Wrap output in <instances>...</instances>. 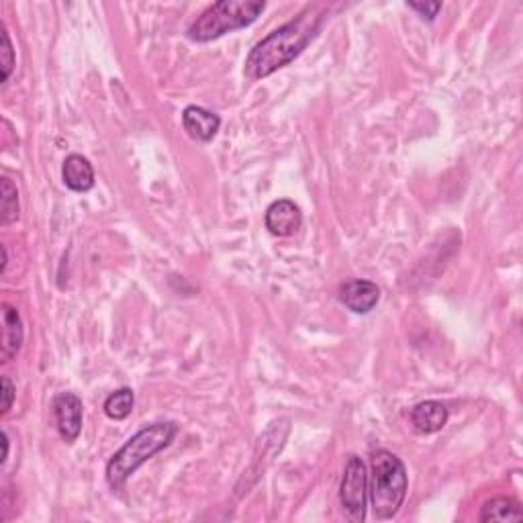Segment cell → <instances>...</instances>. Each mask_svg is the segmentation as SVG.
Here are the masks:
<instances>
[{
  "mask_svg": "<svg viewBox=\"0 0 523 523\" xmlns=\"http://www.w3.org/2000/svg\"><path fill=\"white\" fill-rule=\"evenodd\" d=\"M324 17V6L313 4L297 19L266 35L253 46L248 59H245V76L250 80H260L288 66L297 56H301V51L317 35Z\"/></svg>",
  "mask_w": 523,
  "mask_h": 523,
  "instance_id": "6da1fadb",
  "label": "cell"
},
{
  "mask_svg": "<svg viewBox=\"0 0 523 523\" xmlns=\"http://www.w3.org/2000/svg\"><path fill=\"white\" fill-rule=\"evenodd\" d=\"M178 425L172 421L152 423L147 428L139 430L136 436L127 439L121 450L113 454V458L107 465V483L111 489H121L129 481L131 474L137 473V468L146 465L149 458L162 452L164 448L172 444L176 438Z\"/></svg>",
  "mask_w": 523,
  "mask_h": 523,
  "instance_id": "7a4b0ae2",
  "label": "cell"
},
{
  "mask_svg": "<svg viewBox=\"0 0 523 523\" xmlns=\"http://www.w3.org/2000/svg\"><path fill=\"white\" fill-rule=\"evenodd\" d=\"M368 495L377 519L385 521L397 515L407 495V470L397 456L386 450L372 456Z\"/></svg>",
  "mask_w": 523,
  "mask_h": 523,
  "instance_id": "3957f363",
  "label": "cell"
},
{
  "mask_svg": "<svg viewBox=\"0 0 523 523\" xmlns=\"http://www.w3.org/2000/svg\"><path fill=\"white\" fill-rule=\"evenodd\" d=\"M264 9V0H221L194 21L189 37L199 43L219 40L221 35L252 25Z\"/></svg>",
  "mask_w": 523,
  "mask_h": 523,
  "instance_id": "277c9868",
  "label": "cell"
},
{
  "mask_svg": "<svg viewBox=\"0 0 523 523\" xmlns=\"http://www.w3.org/2000/svg\"><path fill=\"white\" fill-rule=\"evenodd\" d=\"M340 499L343 510L354 519H366V503H368V473L366 465L358 456H350L346 470H343Z\"/></svg>",
  "mask_w": 523,
  "mask_h": 523,
  "instance_id": "5b68a950",
  "label": "cell"
},
{
  "mask_svg": "<svg viewBox=\"0 0 523 523\" xmlns=\"http://www.w3.org/2000/svg\"><path fill=\"white\" fill-rule=\"evenodd\" d=\"M54 415L64 442H76L82 431V401L74 393H59L54 399Z\"/></svg>",
  "mask_w": 523,
  "mask_h": 523,
  "instance_id": "8992f818",
  "label": "cell"
},
{
  "mask_svg": "<svg viewBox=\"0 0 523 523\" xmlns=\"http://www.w3.org/2000/svg\"><path fill=\"white\" fill-rule=\"evenodd\" d=\"M266 229L270 231L272 235L279 237H288L297 234L303 226V213L293 200L282 199L274 200V203L268 207L266 211Z\"/></svg>",
  "mask_w": 523,
  "mask_h": 523,
  "instance_id": "52a82bcc",
  "label": "cell"
},
{
  "mask_svg": "<svg viewBox=\"0 0 523 523\" xmlns=\"http://www.w3.org/2000/svg\"><path fill=\"white\" fill-rule=\"evenodd\" d=\"M380 298V290L370 280H350L340 290V301L354 313H370L377 307Z\"/></svg>",
  "mask_w": 523,
  "mask_h": 523,
  "instance_id": "ba28073f",
  "label": "cell"
},
{
  "mask_svg": "<svg viewBox=\"0 0 523 523\" xmlns=\"http://www.w3.org/2000/svg\"><path fill=\"white\" fill-rule=\"evenodd\" d=\"M182 127L192 139L208 144L219 133L221 119L203 107H186L182 113Z\"/></svg>",
  "mask_w": 523,
  "mask_h": 523,
  "instance_id": "9c48e42d",
  "label": "cell"
},
{
  "mask_svg": "<svg viewBox=\"0 0 523 523\" xmlns=\"http://www.w3.org/2000/svg\"><path fill=\"white\" fill-rule=\"evenodd\" d=\"M64 184L74 192H86L94 186V168L84 155L72 154L64 160L62 168Z\"/></svg>",
  "mask_w": 523,
  "mask_h": 523,
  "instance_id": "30bf717a",
  "label": "cell"
},
{
  "mask_svg": "<svg viewBox=\"0 0 523 523\" xmlns=\"http://www.w3.org/2000/svg\"><path fill=\"white\" fill-rule=\"evenodd\" d=\"M411 423L420 433H438L448 423V409L439 401H423L411 411Z\"/></svg>",
  "mask_w": 523,
  "mask_h": 523,
  "instance_id": "8fae6325",
  "label": "cell"
},
{
  "mask_svg": "<svg viewBox=\"0 0 523 523\" xmlns=\"http://www.w3.org/2000/svg\"><path fill=\"white\" fill-rule=\"evenodd\" d=\"M3 360L9 362L19 354L21 346H23L25 330L23 319H21L19 311L11 307V305H3Z\"/></svg>",
  "mask_w": 523,
  "mask_h": 523,
  "instance_id": "7c38bea8",
  "label": "cell"
},
{
  "mask_svg": "<svg viewBox=\"0 0 523 523\" xmlns=\"http://www.w3.org/2000/svg\"><path fill=\"white\" fill-rule=\"evenodd\" d=\"M481 521H521L523 511L518 501L507 499V497H497L484 503L481 511Z\"/></svg>",
  "mask_w": 523,
  "mask_h": 523,
  "instance_id": "4fadbf2b",
  "label": "cell"
},
{
  "mask_svg": "<svg viewBox=\"0 0 523 523\" xmlns=\"http://www.w3.org/2000/svg\"><path fill=\"white\" fill-rule=\"evenodd\" d=\"M133 405H136V397H133L131 388H119L104 401V413L109 420L123 421L131 415Z\"/></svg>",
  "mask_w": 523,
  "mask_h": 523,
  "instance_id": "5bb4252c",
  "label": "cell"
},
{
  "mask_svg": "<svg viewBox=\"0 0 523 523\" xmlns=\"http://www.w3.org/2000/svg\"><path fill=\"white\" fill-rule=\"evenodd\" d=\"M3 223H9L19 219V191L9 178H3Z\"/></svg>",
  "mask_w": 523,
  "mask_h": 523,
  "instance_id": "9a60e30c",
  "label": "cell"
},
{
  "mask_svg": "<svg viewBox=\"0 0 523 523\" xmlns=\"http://www.w3.org/2000/svg\"><path fill=\"white\" fill-rule=\"evenodd\" d=\"M0 66H3V84L13 74L14 68V49H13V41L11 35L6 29H3V46H0Z\"/></svg>",
  "mask_w": 523,
  "mask_h": 523,
  "instance_id": "2e32d148",
  "label": "cell"
},
{
  "mask_svg": "<svg viewBox=\"0 0 523 523\" xmlns=\"http://www.w3.org/2000/svg\"><path fill=\"white\" fill-rule=\"evenodd\" d=\"M409 9H413L421 14L423 19L433 21L438 17V13L442 11V3H407Z\"/></svg>",
  "mask_w": 523,
  "mask_h": 523,
  "instance_id": "e0dca14e",
  "label": "cell"
},
{
  "mask_svg": "<svg viewBox=\"0 0 523 523\" xmlns=\"http://www.w3.org/2000/svg\"><path fill=\"white\" fill-rule=\"evenodd\" d=\"M13 401H14V386L9 377H3V407H0V411H3V413H9V409L13 407Z\"/></svg>",
  "mask_w": 523,
  "mask_h": 523,
  "instance_id": "ac0fdd59",
  "label": "cell"
},
{
  "mask_svg": "<svg viewBox=\"0 0 523 523\" xmlns=\"http://www.w3.org/2000/svg\"><path fill=\"white\" fill-rule=\"evenodd\" d=\"M3 448H4V452H3V458H0V462H6V458H9V436L6 433H3Z\"/></svg>",
  "mask_w": 523,
  "mask_h": 523,
  "instance_id": "d6986e66",
  "label": "cell"
}]
</instances>
